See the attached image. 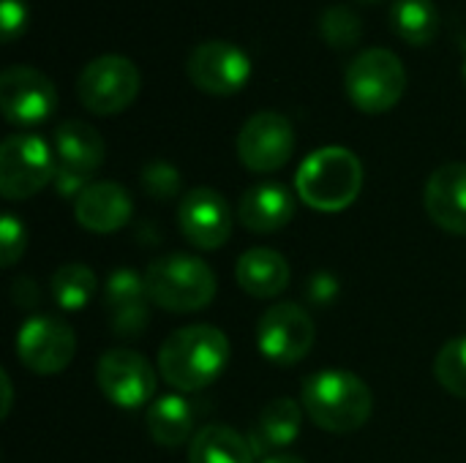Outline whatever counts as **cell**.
<instances>
[{
	"instance_id": "obj_23",
	"label": "cell",
	"mask_w": 466,
	"mask_h": 463,
	"mask_svg": "<svg viewBox=\"0 0 466 463\" xmlns=\"http://www.w3.org/2000/svg\"><path fill=\"white\" fill-rule=\"evenodd\" d=\"M188 463H254V448L227 426H205L188 445Z\"/></svg>"
},
{
	"instance_id": "obj_15",
	"label": "cell",
	"mask_w": 466,
	"mask_h": 463,
	"mask_svg": "<svg viewBox=\"0 0 466 463\" xmlns=\"http://www.w3.org/2000/svg\"><path fill=\"white\" fill-rule=\"evenodd\" d=\"M104 306L115 336H139L147 327V289L145 276H137L128 267L115 270L104 284Z\"/></svg>"
},
{
	"instance_id": "obj_31",
	"label": "cell",
	"mask_w": 466,
	"mask_h": 463,
	"mask_svg": "<svg viewBox=\"0 0 466 463\" xmlns=\"http://www.w3.org/2000/svg\"><path fill=\"white\" fill-rule=\"evenodd\" d=\"M0 379H3V398H5V404H3V418H5V415L11 412V396H14V390H11V379H8L5 371H3Z\"/></svg>"
},
{
	"instance_id": "obj_28",
	"label": "cell",
	"mask_w": 466,
	"mask_h": 463,
	"mask_svg": "<svg viewBox=\"0 0 466 463\" xmlns=\"http://www.w3.org/2000/svg\"><path fill=\"white\" fill-rule=\"evenodd\" d=\"M142 188L153 199H172L180 191V172L167 161H150L142 169Z\"/></svg>"
},
{
	"instance_id": "obj_27",
	"label": "cell",
	"mask_w": 466,
	"mask_h": 463,
	"mask_svg": "<svg viewBox=\"0 0 466 463\" xmlns=\"http://www.w3.org/2000/svg\"><path fill=\"white\" fill-rule=\"evenodd\" d=\"M437 382L456 398H466V336L448 341L434 360Z\"/></svg>"
},
{
	"instance_id": "obj_5",
	"label": "cell",
	"mask_w": 466,
	"mask_h": 463,
	"mask_svg": "<svg viewBox=\"0 0 466 463\" xmlns=\"http://www.w3.org/2000/svg\"><path fill=\"white\" fill-rule=\"evenodd\" d=\"M404 90L407 68L390 49H366L347 68V96L366 115H382L393 109Z\"/></svg>"
},
{
	"instance_id": "obj_30",
	"label": "cell",
	"mask_w": 466,
	"mask_h": 463,
	"mask_svg": "<svg viewBox=\"0 0 466 463\" xmlns=\"http://www.w3.org/2000/svg\"><path fill=\"white\" fill-rule=\"evenodd\" d=\"M0 22H3V41H14L27 22V5L25 0H0Z\"/></svg>"
},
{
	"instance_id": "obj_16",
	"label": "cell",
	"mask_w": 466,
	"mask_h": 463,
	"mask_svg": "<svg viewBox=\"0 0 466 463\" xmlns=\"http://www.w3.org/2000/svg\"><path fill=\"white\" fill-rule=\"evenodd\" d=\"M426 213L429 218L451 232V235H466V164L451 161L431 172L426 183Z\"/></svg>"
},
{
	"instance_id": "obj_21",
	"label": "cell",
	"mask_w": 466,
	"mask_h": 463,
	"mask_svg": "<svg viewBox=\"0 0 466 463\" xmlns=\"http://www.w3.org/2000/svg\"><path fill=\"white\" fill-rule=\"evenodd\" d=\"M303 428V407L295 404L292 398H273L265 404L259 412L254 431H251V448L254 456L262 450H279L287 448L298 439Z\"/></svg>"
},
{
	"instance_id": "obj_7",
	"label": "cell",
	"mask_w": 466,
	"mask_h": 463,
	"mask_svg": "<svg viewBox=\"0 0 466 463\" xmlns=\"http://www.w3.org/2000/svg\"><path fill=\"white\" fill-rule=\"evenodd\" d=\"M139 68L123 55H101L90 60L76 79L79 101L93 115H117L139 96Z\"/></svg>"
},
{
	"instance_id": "obj_4",
	"label": "cell",
	"mask_w": 466,
	"mask_h": 463,
	"mask_svg": "<svg viewBox=\"0 0 466 463\" xmlns=\"http://www.w3.org/2000/svg\"><path fill=\"white\" fill-rule=\"evenodd\" d=\"M145 289L150 303L164 311L191 314L202 311L216 297V273L208 262L188 254H169L145 270Z\"/></svg>"
},
{
	"instance_id": "obj_25",
	"label": "cell",
	"mask_w": 466,
	"mask_h": 463,
	"mask_svg": "<svg viewBox=\"0 0 466 463\" xmlns=\"http://www.w3.org/2000/svg\"><path fill=\"white\" fill-rule=\"evenodd\" d=\"M49 292L63 311H79L96 295V273L87 265L68 262L55 270L49 281Z\"/></svg>"
},
{
	"instance_id": "obj_8",
	"label": "cell",
	"mask_w": 466,
	"mask_h": 463,
	"mask_svg": "<svg viewBox=\"0 0 466 463\" xmlns=\"http://www.w3.org/2000/svg\"><path fill=\"white\" fill-rule=\"evenodd\" d=\"M314 319L298 303H276L270 306L257 325V347L259 352L279 363L295 366L300 363L314 347Z\"/></svg>"
},
{
	"instance_id": "obj_22",
	"label": "cell",
	"mask_w": 466,
	"mask_h": 463,
	"mask_svg": "<svg viewBox=\"0 0 466 463\" xmlns=\"http://www.w3.org/2000/svg\"><path fill=\"white\" fill-rule=\"evenodd\" d=\"M194 431V409L183 396H161L147 409V434L161 448H180Z\"/></svg>"
},
{
	"instance_id": "obj_20",
	"label": "cell",
	"mask_w": 466,
	"mask_h": 463,
	"mask_svg": "<svg viewBox=\"0 0 466 463\" xmlns=\"http://www.w3.org/2000/svg\"><path fill=\"white\" fill-rule=\"evenodd\" d=\"M235 278L251 297H276L289 284V265L273 248H248L238 259Z\"/></svg>"
},
{
	"instance_id": "obj_1",
	"label": "cell",
	"mask_w": 466,
	"mask_h": 463,
	"mask_svg": "<svg viewBox=\"0 0 466 463\" xmlns=\"http://www.w3.org/2000/svg\"><path fill=\"white\" fill-rule=\"evenodd\" d=\"M229 363V341L213 325H188L175 330L158 349V371L180 393H197L213 385Z\"/></svg>"
},
{
	"instance_id": "obj_26",
	"label": "cell",
	"mask_w": 466,
	"mask_h": 463,
	"mask_svg": "<svg viewBox=\"0 0 466 463\" xmlns=\"http://www.w3.org/2000/svg\"><path fill=\"white\" fill-rule=\"evenodd\" d=\"M319 35L333 49H352L363 38V22L350 5H330L319 16Z\"/></svg>"
},
{
	"instance_id": "obj_2",
	"label": "cell",
	"mask_w": 466,
	"mask_h": 463,
	"mask_svg": "<svg viewBox=\"0 0 466 463\" xmlns=\"http://www.w3.org/2000/svg\"><path fill=\"white\" fill-rule=\"evenodd\" d=\"M300 404L314 426L330 434H352L363 428L374 409L369 385L352 371H314L300 385Z\"/></svg>"
},
{
	"instance_id": "obj_17",
	"label": "cell",
	"mask_w": 466,
	"mask_h": 463,
	"mask_svg": "<svg viewBox=\"0 0 466 463\" xmlns=\"http://www.w3.org/2000/svg\"><path fill=\"white\" fill-rule=\"evenodd\" d=\"M131 213H134V205H131L128 191L112 180L90 183L74 202V216L79 226L98 232V235L123 229L131 221Z\"/></svg>"
},
{
	"instance_id": "obj_34",
	"label": "cell",
	"mask_w": 466,
	"mask_h": 463,
	"mask_svg": "<svg viewBox=\"0 0 466 463\" xmlns=\"http://www.w3.org/2000/svg\"><path fill=\"white\" fill-rule=\"evenodd\" d=\"M360 3H377V0H360Z\"/></svg>"
},
{
	"instance_id": "obj_3",
	"label": "cell",
	"mask_w": 466,
	"mask_h": 463,
	"mask_svg": "<svg viewBox=\"0 0 466 463\" xmlns=\"http://www.w3.org/2000/svg\"><path fill=\"white\" fill-rule=\"evenodd\" d=\"M295 188L309 207L319 213H339L358 199L363 188V164L347 147L314 150L300 164Z\"/></svg>"
},
{
	"instance_id": "obj_18",
	"label": "cell",
	"mask_w": 466,
	"mask_h": 463,
	"mask_svg": "<svg viewBox=\"0 0 466 463\" xmlns=\"http://www.w3.org/2000/svg\"><path fill=\"white\" fill-rule=\"evenodd\" d=\"M238 218L248 232L270 235L295 218V199L281 183H257L243 194Z\"/></svg>"
},
{
	"instance_id": "obj_32",
	"label": "cell",
	"mask_w": 466,
	"mask_h": 463,
	"mask_svg": "<svg viewBox=\"0 0 466 463\" xmlns=\"http://www.w3.org/2000/svg\"><path fill=\"white\" fill-rule=\"evenodd\" d=\"M262 463H306L303 458H298V456H270V458H265Z\"/></svg>"
},
{
	"instance_id": "obj_9",
	"label": "cell",
	"mask_w": 466,
	"mask_h": 463,
	"mask_svg": "<svg viewBox=\"0 0 466 463\" xmlns=\"http://www.w3.org/2000/svg\"><path fill=\"white\" fill-rule=\"evenodd\" d=\"M295 153L292 123L279 112L251 115L238 134V158L251 172H279Z\"/></svg>"
},
{
	"instance_id": "obj_12",
	"label": "cell",
	"mask_w": 466,
	"mask_h": 463,
	"mask_svg": "<svg viewBox=\"0 0 466 463\" xmlns=\"http://www.w3.org/2000/svg\"><path fill=\"white\" fill-rule=\"evenodd\" d=\"M188 79L208 96H232L246 87L251 76L248 55L229 41H205L191 49L186 60Z\"/></svg>"
},
{
	"instance_id": "obj_19",
	"label": "cell",
	"mask_w": 466,
	"mask_h": 463,
	"mask_svg": "<svg viewBox=\"0 0 466 463\" xmlns=\"http://www.w3.org/2000/svg\"><path fill=\"white\" fill-rule=\"evenodd\" d=\"M57 166L90 180V175L104 164L106 145L104 136L85 120H66L55 131Z\"/></svg>"
},
{
	"instance_id": "obj_6",
	"label": "cell",
	"mask_w": 466,
	"mask_h": 463,
	"mask_svg": "<svg viewBox=\"0 0 466 463\" xmlns=\"http://www.w3.org/2000/svg\"><path fill=\"white\" fill-rule=\"evenodd\" d=\"M57 164L49 145L35 134H11L0 145V194L11 202L35 196L55 180Z\"/></svg>"
},
{
	"instance_id": "obj_10",
	"label": "cell",
	"mask_w": 466,
	"mask_h": 463,
	"mask_svg": "<svg viewBox=\"0 0 466 463\" xmlns=\"http://www.w3.org/2000/svg\"><path fill=\"white\" fill-rule=\"evenodd\" d=\"M0 109L11 126H38L57 109V90L38 68L11 65L0 74Z\"/></svg>"
},
{
	"instance_id": "obj_29",
	"label": "cell",
	"mask_w": 466,
	"mask_h": 463,
	"mask_svg": "<svg viewBox=\"0 0 466 463\" xmlns=\"http://www.w3.org/2000/svg\"><path fill=\"white\" fill-rule=\"evenodd\" d=\"M25 254V226L16 216L5 213L0 218V259L3 267L16 265V259Z\"/></svg>"
},
{
	"instance_id": "obj_33",
	"label": "cell",
	"mask_w": 466,
	"mask_h": 463,
	"mask_svg": "<svg viewBox=\"0 0 466 463\" xmlns=\"http://www.w3.org/2000/svg\"><path fill=\"white\" fill-rule=\"evenodd\" d=\"M459 44L464 46V68H461V76H464V85H466V33L464 30L459 33Z\"/></svg>"
},
{
	"instance_id": "obj_24",
	"label": "cell",
	"mask_w": 466,
	"mask_h": 463,
	"mask_svg": "<svg viewBox=\"0 0 466 463\" xmlns=\"http://www.w3.org/2000/svg\"><path fill=\"white\" fill-rule=\"evenodd\" d=\"M390 27L401 41L412 46H426L434 41L440 30L437 5L431 0H396L390 14Z\"/></svg>"
},
{
	"instance_id": "obj_13",
	"label": "cell",
	"mask_w": 466,
	"mask_h": 463,
	"mask_svg": "<svg viewBox=\"0 0 466 463\" xmlns=\"http://www.w3.org/2000/svg\"><path fill=\"white\" fill-rule=\"evenodd\" d=\"M96 379L101 393L123 409L145 407L156 393L153 366L139 352L131 349H112L101 355Z\"/></svg>"
},
{
	"instance_id": "obj_11",
	"label": "cell",
	"mask_w": 466,
	"mask_h": 463,
	"mask_svg": "<svg viewBox=\"0 0 466 463\" xmlns=\"http://www.w3.org/2000/svg\"><path fill=\"white\" fill-rule=\"evenodd\" d=\"M76 352V338L71 327L55 317H30L16 333L19 363L41 377L60 374Z\"/></svg>"
},
{
	"instance_id": "obj_14",
	"label": "cell",
	"mask_w": 466,
	"mask_h": 463,
	"mask_svg": "<svg viewBox=\"0 0 466 463\" xmlns=\"http://www.w3.org/2000/svg\"><path fill=\"white\" fill-rule=\"evenodd\" d=\"M177 224L191 246L202 251H216L229 240L235 218L227 199L218 191L194 188L177 205Z\"/></svg>"
}]
</instances>
